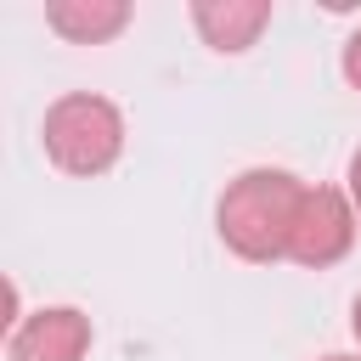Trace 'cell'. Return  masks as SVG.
Returning a JSON list of instances; mask_svg holds the SVG:
<instances>
[{
    "mask_svg": "<svg viewBox=\"0 0 361 361\" xmlns=\"http://www.w3.org/2000/svg\"><path fill=\"white\" fill-rule=\"evenodd\" d=\"M299 203H305V180L259 164V169H243L237 180H226V192L214 203V231L237 259L271 265V259H288Z\"/></svg>",
    "mask_w": 361,
    "mask_h": 361,
    "instance_id": "6da1fadb",
    "label": "cell"
},
{
    "mask_svg": "<svg viewBox=\"0 0 361 361\" xmlns=\"http://www.w3.org/2000/svg\"><path fill=\"white\" fill-rule=\"evenodd\" d=\"M39 141H45V158L62 169V175H107L124 152V113L96 96V90H68L45 107V124H39Z\"/></svg>",
    "mask_w": 361,
    "mask_h": 361,
    "instance_id": "7a4b0ae2",
    "label": "cell"
},
{
    "mask_svg": "<svg viewBox=\"0 0 361 361\" xmlns=\"http://www.w3.org/2000/svg\"><path fill=\"white\" fill-rule=\"evenodd\" d=\"M355 226H361V214H355L350 192L305 186V203H299L293 237H288V259L305 265V271H327V265H338L355 248Z\"/></svg>",
    "mask_w": 361,
    "mask_h": 361,
    "instance_id": "3957f363",
    "label": "cell"
},
{
    "mask_svg": "<svg viewBox=\"0 0 361 361\" xmlns=\"http://www.w3.org/2000/svg\"><path fill=\"white\" fill-rule=\"evenodd\" d=\"M90 355V316L73 305H39L6 327V361H85Z\"/></svg>",
    "mask_w": 361,
    "mask_h": 361,
    "instance_id": "277c9868",
    "label": "cell"
},
{
    "mask_svg": "<svg viewBox=\"0 0 361 361\" xmlns=\"http://www.w3.org/2000/svg\"><path fill=\"white\" fill-rule=\"evenodd\" d=\"M192 23H197L203 45L237 56V51H248V45L265 34L271 0H197V6H192Z\"/></svg>",
    "mask_w": 361,
    "mask_h": 361,
    "instance_id": "5b68a950",
    "label": "cell"
},
{
    "mask_svg": "<svg viewBox=\"0 0 361 361\" xmlns=\"http://www.w3.org/2000/svg\"><path fill=\"white\" fill-rule=\"evenodd\" d=\"M45 23L73 45H102L130 23V6L124 0H56L45 6Z\"/></svg>",
    "mask_w": 361,
    "mask_h": 361,
    "instance_id": "8992f818",
    "label": "cell"
},
{
    "mask_svg": "<svg viewBox=\"0 0 361 361\" xmlns=\"http://www.w3.org/2000/svg\"><path fill=\"white\" fill-rule=\"evenodd\" d=\"M338 68H344V79H350V85L361 90V28H355V34L344 39V56H338Z\"/></svg>",
    "mask_w": 361,
    "mask_h": 361,
    "instance_id": "52a82bcc",
    "label": "cell"
},
{
    "mask_svg": "<svg viewBox=\"0 0 361 361\" xmlns=\"http://www.w3.org/2000/svg\"><path fill=\"white\" fill-rule=\"evenodd\" d=\"M344 192H350V203H355V214H361V147L350 152V175H344Z\"/></svg>",
    "mask_w": 361,
    "mask_h": 361,
    "instance_id": "ba28073f",
    "label": "cell"
},
{
    "mask_svg": "<svg viewBox=\"0 0 361 361\" xmlns=\"http://www.w3.org/2000/svg\"><path fill=\"white\" fill-rule=\"evenodd\" d=\"M350 327H355V338H361V293H355V305H350Z\"/></svg>",
    "mask_w": 361,
    "mask_h": 361,
    "instance_id": "9c48e42d",
    "label": "cell"
},
{
    "mask_svg": "<svg viewBox=\"0 0 361 361\" xmlns=\"http://www.w3.org/2000/svg\"><path fill=\"white\" fill-rule=\"evenodd\" d=\"M322 361H361V355H322Z\"/></svg>",
    "mask_w": 361,
    "mask_h": 361,
    "instance_id": "30bf717a",
    "label": "cell"
}]
</instances>
